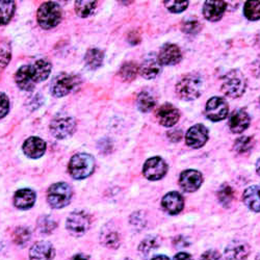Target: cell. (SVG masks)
<instances>
[{
  "label": "cell",
  "instance_id": "1",
  "mask_svg": "<svg viewBox=\"0 0 260 260\" xmlns=\"http://www.w3.org/2000/svg\"><path fill=\"white\" fill-rule=\"evenodd\" d=\"M51 68V63L47 59H39L32 64L22 66L16 73V83L21 90L32 91L38 82L48 78Z\"/></svg>",
  "mask_w": 260,
  "mask_h": 260
},
{
  "label": "cell",
  "instance_id": "2",
  "mask_svg": "<svg viewBox=\"0 0 260 260\" xmlns=\"http://www.w3.org/2000/svg\"><path fill=\"white\" fill-rule=\"evenodd\" d=\"M203 88V79L198 74H187L176 84V94L179 98L190 101L197 99Z\"/></svg>",
  "mask_w": 260,
  "mask_h": 260
},
{
  "label": "cell",
  "instance_id": "3",
  "mask_svg": "<svg viewBox=\"0 0 260 260\" xmlns=\"http://www.w3.org/2000/svg\"><path fill=\"white\" fill-rule=\"evenodd\" d=\"M81 84L78 75L71 73H60L53 78L50 84V91L54 97H63L77 90Z\"/></svg>",
  "mask_w": 260,
  "mask_h": 260
},
{
  "label": "cell",
  "instance_id": "4",
  "mask_svg": "<svg viewBox=\"0 0 260 260\" xmlns=\"http://www.w3.org/2000/svg\"><path fill=\"white\" fill-rule=\"evenodd\" d=\"M95 159L86 153L75 154L69 162V173L74 179H84L93 174Z\"/></svg>",
  "mask_w": 260,
  "mask_h": 260
},
{
  "label": "cell",
  "instance_id": "5",
  "mask_svg": "<svg viewBox=\"0 0 260 260\" xmlns=\"http://www.w3.org/2000/svg\"><path fill=\"white\" fill-rule=\"evenodd\" d=\"M38 22L44 29H51L57 26L61 20V9L58 4L54 2H47L43 4L38 10Z\"/></svg>",
  "mask_w": 260,
  "mask_h": 260
},
{
  "label": "cell",
  "instance_id": "6",
  "mask_svg": "<svg viewBox=\"0 0 260 260\" xmlns=\"http://www.w3.org/2000/svg\"><path fill=\"white\" fill-rule=\"evenodd\" d=\"M247 88V79L245 75L238 70H232L228 72L222 83V91L225 95L231 98L241 97Z\"/></svg>",
  "mask_w": 260,
  "mask_h": 260
},
{
  "label": "cell",
  "instance_id": "7",
  "mask_svg": "<svg viewBox=\"0 0 260 260\" xmlns=\"http://www.w3.org/2000/svg\"><path fill=\"white\" fill-rule=\"evenodd\" d=\"M73 196L71 186L64 182H57L52 184L47 192V200L52 208L60 209L66 207Z\"/></svg>",
  "mask_w": 260,
  "mask_h": 260
},
{
  "label": "cell",
  "instance_id": "8",
  "mask_svg": "<svg viewBox=\"0 0 260 260\" xmlns=\"http://www.w3.org/2000/svg\"><path fill=\"white\" fill-rule=\"evenodd\" d=\"M91 226V219L84 211L72 212L66 223L67 230L74 236H81L89 230Z\"/></svg>",
  "mask_w": 260,
  "mask_h": 260
},
{
  "label": "cell",
  "instance_id": "9",
  "mask_svg": "<svg viewBox=\"0 0 260 260\" xmlns=\"http://www.w3.org/2000/svg\"><path fill=\"white\" fill-rule=\"evenodd\" d=\"M228 103L221 97L210 98L205 106V116L208 120L219 122L226 119L228 115Z\"/></svg>",
  "mask_w": 260,
  "mask_h": 260
},
{
  "label": "cell",
  "instance_id": "10",
  "mask_svg": "<svg viewBox=\"0 0 260 260\" xmlns=\"http://www.w3.org/2000/svg\"><path fill=\"white\" fill-rule=\"evenodd\" d=\"M76 122L71 117H56L50 124V132L56 139L69 138L75 132Z\"/></svg>",
  "mask_w": 260,
  "mask_h": 260
},
{
  "label": "cell",
  "instance_id": "11",
  "mask_svg": "<svg viewBox=\"0 0 260 260\" xmlns=\"http://www.w3.org/2000/svg\"><path fill=\"white\" fill-rule=\"evenodd\" d=\"M168 172V165L167 162L158 157H152L149 158L143 168V174L144 176L149 179V180H159L162 177H165V175L167 174Z\"/></svg>",
  "mask_w": 260,
  "mask_h": 260
},
{
  "label": "cell",
  "instance_id": "12",
  "mask_svg": "<svg viewBox=\"0 0 260 260\" xmlns=\"http://www.w3.org/2000/svg\"><path fill=\"white\" fill-rule=\"evenodd\" d=\"M208 140V129L202 125L197 124L190 127L185 135V142L187 146L193 149L203 147Z\"/></svg>",
  "mask_w": 260,
  "mask_h": 260
},
{
  "label": "cell",
  "instance_id": "13",
  "mask_svg": "<svg viewBox=\"0 0 260 260\" xmlns=\"http://www.w3.org/2000/svg\"><path fill=\"white\" fill-rule=\"evenodd\" d=\"M203 182V176L199 171L186 170L181 173L179 178V184L184 191L193 192L196 191Z\"/></svg>",
  "mask_w": 260,
  "mask_h": 260
},
{
  "label": "cell",
  "instance_id": "14",
  "mask_svg": "<svg viewBox=\"0 0 260 260\" xmlns=\"http://www.w3.org/2000/svg\"><path fill=\"white\" fill-rule=\"evenodd\" d=\"M156 118L162 126L172 127L179 121L180 113L174 105L166 103L157 108Z\"/></svg>",
  "mask_w": 260,
  "mask_h": 260
},
{
  "label": "cell",
  "instance_id": "15",
  "mask_svg": "<svg viewBox=\"0 0 260 260\" xmlns=\"http://www.w3.org/2000/svg\"><path fill=\"white\" fill-rule=\"evenodd\" d=\"M161 72V63L155 54H149L143 60L140 73L146 79H153Z\"/></svg>",
  "mask_w": 260,
  "mask_h": 260
},
{
  "label": "cell",
  "instance_id": "16",
  "mask_svg": "<svg viewBox=\"0 0 260 260\" xmlns=\"http://www.w3.org/2000/svg\"><path fill=\"white\" fill-rule=\"evenodd\" d=\"M250 254V246L243 241H233L225 249L227 260H246Z\"/></svg>",
  "mask_w": 260,
  "mask_h": 260
},
{
  "label": "cell",
  "instance_id": "17",
  "mask_svg": "<svg viewBox=\"0 0 260 260\" xmlns=\"http://www.w3.org/2000/svg\"><path fill=\"white\" fill-rule=\"evenodd\" d=\"M46 151V143L38 137L27 139L23 144L24 154L32 159H38L44 155Z\"/></svg>",
  "mask_w": 260,
  "mask_h": 260
},
{
  "label": "cell",
  "instance_id": "18",
  "mask_svg": "<svg viewBox=\"0 0 260 260\" xmlns=\"http://www.w3.org/2000/svg\"><path fill=\"white\" fill-rule=\"evenodd\" d=\"M161 206L164 210L169 214L179 213L184 206V200L181 194L177 191H171L162 198Z\"/></svg>",
  "mask_w": 260,
  "mask_h": 260
},
{
  "label": "cell",
  "instance_id": "19",
  "mask_svg": "<svg viewBox=\"0 0 260 260\" xmlns=\"http://www.w3.org/2000/svg\"><path fill=\"white\" fill-rule=\"evenodd\" d=\"M158 60L161 64H176L182 58V53L180 48L175 44H166L161 47L158 53Z\"/></svg>",
  "mask_w": 260,
  "mask_h": 260
},
{
  "label": "cell",
  "instance_id": "20",
  "mask_svg": "<svg viewBox=\"0 0 260 260\" xmlns=\"http://www.w3.org/2000/svg\"><path fill=\"white\" fill-rule=\"evenodd\" d=\"M250 116L244 110H237L232 113L229 119V128L234 134H242L250 125Z\"/></svg>",
  "mask_w": 260,
  "mask_h": 260
},
{
  "label": "cell",
  "instance_id": "21",
  "mask_svg": "<svg viewBox=\"0 0 260 260\" xmlns=\"http://www.w3.org/2000/svg\"><path fill=\"white\" fill-rule=\"evenodd\" d=\"M54 255V248L48 242L36 243L29 252L30 260H52Z\"/></svg>",
  "mask_w": 260,
  "mask_h": 260
},
{
  "label": "cell",
  "instance_id": "22",
  "mask_svg": "<svg viewBox=\"0 0 260 260\" xmlns=\"http://www.w3.org/2000/svg\"><path fill=\"white\" fill-rule=\"evenodd\" d=\"M227 9L225 2H206L203 7V15L208 21H219Z\"/></svg>",
  "mask_w": 260,
  "mask_h": 260
},
{
  "label": "cell",
  "instance_id": "23",
  "mask_svg": "<svg viewBox=\"0 0 260 260\" xmlns=\"http://www.w3.org/2000/svg\"><path fill=\"white\" fill-rule=\"evenodd\" d=\"M36 202V193L29 188H22L16 191L14 196V204L18 209L26 210L34 206Z\"/></svg>",
  "mask_w": 260,
  "mask_h": 260
},
{
  "label": "cell",
  "instance_id": "24",
  "mask_svg": "<svg viewBox=\"0 0 260 260\" xmlns=\"http://www.w3.org/2000/svg\"><path fill=\"white\" fill-rule=\"evenodd\" d=\"M243 200L249 209L260 212V185L248 187L243 194Z\"/></svg>",
  "mask_w": 260,
  "mask_h": 260
},
{
  "label": "cell",
  "instance_id": "25",
  "mask_svg": "<svg viewBox=\"0 0 260 260\" xmlns=\"http://www.w3.org/2000/svg\"><path fill=\"white\" fill-rule=\"evenodd\" d=\"M103 59H104V53L97 48L89 49L84 57L85 64L91 70H96L100 68L103 63Z\"/></svg>",
  "mask_w": 260,
  "mask_h": 260
},
{
  "label": "cell",
  "instance_id": "26",
  "mask_svg": "<svg viewBox=\"0 0 260 260\" xmlns=\"http://www.w3.org/2000/svg\"><path fill=\"white\" fill-rule=\"evenodd\" d=\"M16 11L14 2H0V26L8 24Z\"/></svg>",
  "mask_w": 260,
  "mask_h": 260
},
{
  "label": "cell",
  "instance_id": "27",
  "mask_svg": "<svg viewBox=\"0 0 260 260\" xmlns=\"http://www.w3.org/2000/svg\"><path fill=\"white\" fill-rule=\"evenodd\" d=\"M139 110L143 113H148L150 111L153 110V107L156 104L155 98L152 96V94L149 92H142L137 101Z\"/></svg>",
  "mask_w": 260,
  "mask_h": 260
},
{
  "label": "cell",
  "instance_id": "28",
  "mask_svg": "<svg viewBox=\"0 0 260 260\" xmlns=\"http://www.w3.org/2000/svg\"><path fill=\"white\" fill-rule=\"evenodd\" d=\"M139 73H140V67L136 62H133V61L124 63L119 72L121 78L125 81L134 80L138 76Z\"/></svg>",
  "mask_w": 260,
  "mask_h": 260
},
{
  "label": "cell",
  "instance_id": "29",
  "mask_svg": "<svg viewBox=\"0 0 260 260\" xmlns=\"http://www.w3.org/2000/svg\"><path fill=\"white\" fill-rule=\"evenodd\" d=\"M97 7V2H86V0H81V2L75 3V12L81 18H86L95 12Z\"/></svg>",
  "mask_w": 260,
  "mask_h": 260
},
{
  "label": "cell",
  "instance_id": "30",
  "mask_svg": "<svg viewBox=\"0 0 260 260\" xmlns=\"http://www.w3.org/2000/svg\"><path fill=\"white\" fill-rule=\"evenodd\" d=\"M255 141L251 137H242L237 139L234 143V151L240 154H245L250 152V151L254 148Z\"/></svg>",
  "mask_w": 260,
  "mask_h": 260
},
{
  "label": "cell",
  "instance_id": "31",
  "mask_svg": "<svg viewBox=\"0 0 260 260\" xmlns=\"http://www.w3.org/2000/svg\"><path fill=\"white\" fill-rule=\"evenodd\" d=\"M57 224L49 215H43L38 220V229L43 234H50Z\"/></svg>",
  "mask_w": 260,
  "mask_h": 260
},
{
  "label": "cell",
  "instance_id": "32",
  "mask_svg": "<svg viewBox=\"0 0 260 260\" xmlns=\"http://www.w3.org/2000/svg\"><path fill=\"white\" fill-rule=\"evenodd\" d=\"M218 198L223 206L229 207L234 198V191L232 187L229 184H223L218 191Z\"/></svg>",
  "mask_w": 260,
  "mask_h": 260
},
{
  "label": "cell",
  "instance_id": "33",
  "mask_svg": "<svg viewBox=\"0 0 260 260\" xmlns=\"http://www.w3.org/2000/svg\"><path fill=\"white\" fill-rule=\"evenodd\" d=\"M158 246H159V242L157 238L150 236V237L145 238V240L141 243V245L139 247V251L142 256L147 257L153 250L158 248Z\"/></svg>",
  "mask_w": 260,
  "mask_h": 260
},
{
  "label": "cell",
  "instance_id": "34",
  "mask_svg": "<svg viewBox=\"0 0 260 260\" xmlns=\"http://www.w3.org/2000/svg\"><path fill=\"white\" fill-rule=\"evenodd\" d=\"M200 28H201V25L198 19L192 18V17H188L184 19L181 23L182 31L187 35H196L199 32Z\"/></svg>",
  "mask_w": 260,
  "mask_h": 260
},
{
  "label": "cell",
  "instance_id": "35",
  "mask_svg": "<svg viewBox=\"0 0 260 260\" xmlns=\"http://www.w3.org/2000/svg\"><path fill=\"white\" fill-rule=\"evenodd\" d=\"M101 241L104 246L111 249H117L120 246V236L116 231H106L102 234Z\"/></svg>",
  "mask_w": 260,
  "mask_h": 260
},
{
  "label": "cell",
  "instance_id": "36",
  "mask_svg": "<svg viewBox=\"0 0 260 260\" xmlns=\"http://www.w3.org/2000/svg\"><path fill=\"white\" fill-rule=\"evenodd\" d=\"M244 14L247 19L256 21L260 19V2H247L244 8Z\"/></svg>",
  "mask_w": 260,
  "mask_h": 260
},
{
  "label": "cell",
  "instance_id": "37",
  "mask_svg": "<svg viewBox=\"0 0 260 260\" xmlns=\"http://www.w3.org/2000/svg\"><path fill=\"white\" fill-rule=\"evenodd\" d=\"M13 240L19 246H25L30 240V232L25 227H19L14 231Z\"/></svg>",
  "mask_w": 260,
  "mask_h": 260
},
{
  "label": "cell",
  "instance_id": "38",
  "mask_svg": "<svg viewBox=\"0 0 260 260\" xmlns=\"http://www.w3.org/2000/svg\"><path fill=\"white\" fill-rule=\"evenodd\" d=\"M12 57V49L10 43L3 41L0 42V67L5 68L8 66Z\"/></svg>",
  "mask_w": 260,
  "mask_h": 260
},
{
  "label": "cell",
  "instance_id": "39",
  "mask_svg": "<svg viewBox=\"0 0 260 260\" xmlns=\"http://www.w3.org/2000/svg\"><path fill=\"white\" fill-rule=\"evenodd\" d=\"M167 9L172 13H181L186 10L188 2H175V0H169L164 3Z\"/></svg>",
  "mask_w": 260,
  "mask_h": 260
},
{
  "label": "cell",
  "instance_id": "40",
  "mask_svg": "<svg viewBox=\"0 0 260 260\" xmlns=\"http://www.w3.org/2000/svg\"><path fill=\"white\" fill-rule=\"evenodd\" d=\"M10 111L9 97L5 93H0V119L5 118Z\"/></svg>",
  "mask_w": 260,
  "mask_h": 260
},
{
  "label": "cell",
  "instance_id": "41",
  "mask_svg": "<svg viewBox=\"0 0 260 260\" xmlns=\"http://www.w3.org/2000/svg\"><path fill=\"white\" fill-rule=\"evenodd\" d=\"M200 260H223L222 255L215 250H209L202 254Z\"/></svg>",
  "mask_w": 260,
  "mask_h": 260
},
{
  "label": "cell",
  "instance_id": "42",
  "mask_svg": "<svg viewBox=\"0 0 260 260\" xmlns=\"http://www.w3.org/2000/svg\"><path fill=\"white\" fill-rule=\"evenodd\" d=\"M173 260H192L191 256L185 252H180L177 255H175L174 259Z\"/></svg>",
  "mask_w": 260,
  "mask_h": 260
},
{
  "label": "cell",
  "instance_id": "43",
  "mask_svg": "<svg viewBox=\"0 0 260 260\" xmlns=\"http://www.w3.org/2000/svg\"><path fill=\"white\" fill-rule=\"evenodd\" d=\"M71 260H89V258L86 257L85 255H83V254H77Z\"/></svg>",
  "mask_w": 260,
  "mask_h": 260
},
{
  "label": "cell",
  "instance_id": "44",
  "mask_svg": "<svg viewBox=\"0 0 260 260\" xmlns=\"http://www.w3.org/2000/svg\"><path fill=\"white\" fill-rule=\"evenodd\" d=\"M151 260H170V258L165 256V255H158V256H155L154 258H152Z\"/></svg>",
  "mask_w": 260,
  "mask_h": 260
},
{
  "label": "cell",
  "instance_id": "45",
  "mask_svg": "<svg viewBox=\"0 0 260 260\" xmlns=\"http://www.w3.org/2000/svg\"><path fill=\"white\" fill-rule=\"evenodd\" d=\"M256 170H257V173L260 175V159L257 161V165H256Z\"/></svg>",
  "mask_w": 260,
  "mask_h": 260
},
{
  "label": "cell",
  "instance_id": "46",
  "mask_svg": "<svg viewBox=\"0 0 260 260\" xmlns=\"http://www.w3.org/2000/svg\"><path fill=\"white\" fill-rule=\"evenodd\" d=\"M254 260H260V253L255 257V259Z\"/></svg>",
  "mask_w": 260,
  "mask_h": 260
},
{
  "label": "cell",
  "instance_id": "47",
  "mask_svg": "<svg viewBox=\"0 0 260 260\" xmlns=\"http://www.w3.org/2000/svg\"><path fill=\"white\" fill-rule=\"evenodd\" d=\"M124 260H132V259H129V258H126V259H124Z\"/></svg>",
  "mask_w": 260,
  "mask_h": 260
}]
</instances>
